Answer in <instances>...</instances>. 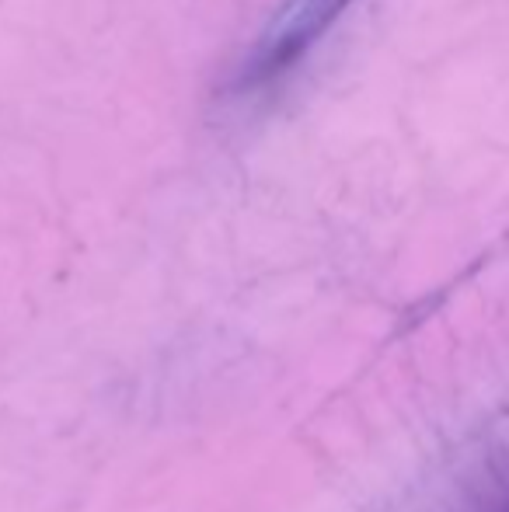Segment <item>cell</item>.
<instances>
[{"label": "cell", "instance_id": "obj_1", "mask_svg": "<svg viewBox=\"0 0 509 512\" xmlns=\"http://www.w3.org/2000/svg\"><path fill=\"white\" fill-rule=\"evenodd\" d=\"M346 4L349 0H293L258 42L245 70V84H265L290 70L311 49V42L325 35V28L339 18Z\"/></svg>", "mask_w": 509, "mask_h": 512}, {"label": "cell", "instance_id": "obj_2", "mask_svg": "<svg viewBox=\"0 0 509 512\" xmlns=\"http://www.w3.org/2000/svg\"><path fill=\"white\" fill-rule=\"evenodd\" d=\"M503 512H509V506H506V509H503Z\"/></svg>", "mask_w": 509, "mask_h": 512}]
</instances>
